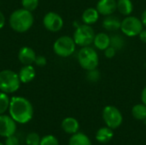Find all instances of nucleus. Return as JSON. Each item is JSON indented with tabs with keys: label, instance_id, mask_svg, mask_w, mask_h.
I'll return each instance as SVG.
<instances>
[{
	"label": "nucleus",
	"instance_id": "1",
	"mask_svg": "<svg viewBox=\"0 0 146 145\" xmlns=\"http://www.w3.org/2000/svg\"><path fill=\"white\" fill-rule=\"evenodd\" d=\"M9 112L16 123L26 124L33 116V107L27 98L23 97H13L10 99Z\"/></svg>",
	"mask_w": 146,
	"mask_h": 145
},
{
	"label": "nucleus",
	"instance_id": "2",
	"mask_svg": "<svg viewBox=\"0 0 146 145\" xmlns=\"http://www.w3.org/2000/svg\"><path fill=\"white\" fill-rule=\"evenodd\" d=\"M34 18L31 11L25 9L15 10L9 16V25L17 32H25L33 25Z\"/></svg>",
	"mask_w": 146,
	"mask_h": 145
},
{
	"label": "nucleus",
	"instance_id": "3",
	"mask_svg": "<svg viewBox=\"0 0 146 145\" xmlns=\"http://www.w3.org/2000/svg\"><path fill=\"white\" fill-rule=\"evenodd\" d=\"M18 73L12 70L5 69L0 72V91L4 93H14L21 86Z\"/></svg>",
	"mask_w": 146,
	"mask_h": 145
},
{
	"label": "nucleus",
	"instance_id": "4",
	"mask_svg": "<svg viewBox=\"0 0 146 145\" xmlns=\"http://www.w3.org/2000/svg\"><path fill=\"white\" fill-rule=\"evenodd\" d=\"M78 62L80 67L86 71L96 69L98 66L99 58L97 51L90 47H82L78 52Z\"/></svg>",
	"mask_w": 146,
	"mask_h": 145
},
{
	"label": "nucleus",
	"instance_id": "5",
	"mask_svg": "<svg viewBox=\"0 0 146 145\" xmlns=\"http://www.w3.org/2000/svg\"><path fill=\"white\" fill-rule=\"evenodd\" d=\"M95 35L96 34L91 26L84 24L76 27L73 38L77 45L85 47L89 46L92 43H93Z\"/></svg>",
	"mask_w": 146,
	"mask_h": 145
},
{
	"label": "nucleus",
	"instance_id": "6",
	"mask_svg": "<svg viewBox=\"0 0 146 145\" xmlns=\"http://www.w3.org/2000/svg\"><path fill=\"white\" fill-rule=\"evenodd\" d=\"M76 44L73 38L69 36H62L58 38L53 45L54 52L61 57H68L75 50Z\"/></svg>",
	"mask_w": 146,
	"mask_h": 145
},
{
	"label": "nucleus",
	"instance_id": "7",
	"mask_svg": "<svg viewBox=\"0 0 146 145\" xmlns=\"http://www.w3.org/2000/svg\"><path fill=\"white\" fill-rule=\"evenodd\" d=\"M144 25L140 19L135 16L127 15L125 19L121 21V32L128 37H135L140 33L144 29Z\"/></svg>",
	"mask_w": 146,
	"mask_h": 145
},
{
	"label": "nucleus",
	"instance_id": "8",
	"mask_svg": "<svg viewBox=\"0 0 146 145\" xmlns=\"http://www.w3.org/2000/svg\"><path fill=\"white\" fill-rule=\"evenodd\" d=\"M103 119L107 126L111 129L119 127L122 123V115L121 111L114 106H107L103 110Z\"/></svg>",
	"mask_w": 146,
	"mask_h": 145
},
{
	"label": "nucleus",
	"instance_id": "9",
	"mask_svg": "<svg viewBox=\"0 0 146 145\" xmlns=\"http://www.w3.org/2000/svg\"><path fill=\"white\" fill-rule=\"evenodd\" d=\"M44 27L50 32H56L60 31L63 26V20L60 15L55 12L47 13L43 19Z\"/></svg>",
	"mask_w": 146,
	"mask_h": 145
},
{
	"label": "nucleus",
	"instance_id": "10",
	"mask_svg": "<svg viewBox=\"0 0 146 145\" xmlns=\"http://www.w3.org/2000/svg\"><path fill=\"white\" fill-rule=\"evenodd\" d=\"M16 132V122L10 115H0V136L7 138Z\"/></svg>",
	"mask_w": 146,
	"mask_h": 145
},
{
	"label": "nucleus",
	"instance_id": "11",
	"mask_svg": "<svg viewBox=\"0 0 146 145\" xmlns=\"http://www.w3.org/2000/svg\"><path fill=\"white\" fill-rule=\"evenodd\" d=\"M96 9L100 15L107 16L112 15L117 9V3L115 0H99Z\"/></svg>",
	"mask_w": 146,
	"mask_h": 145
},
{
	"label": "nucleus",
	"instance_id": "12",
	"mask_svg": "<svg viewBox=\"0 0 146 145\" xmlns=\"http://www.w3.org/2000/svg\"><path fill=\"white\" fill-rule=\"evenodd\" d=\"M36 58L35 51L27 46L22 47L18 53V59L23 65H32Z\"/></svg>",
	"mask_w": 146,
	"mask_h": 145
},
{
	"label": "nucleus",
	"instance_id": "13",
	"mask_svg": "<svg viewBox=\"0 0 146 145\" xmlns=\"http://www.w3.org/2000/svg\"><path fill=\"white\" fill-rule=\"evenodd\" d=\"M18 75L21 82L27 84L33 80L36 75V72L32 65H24V67H22L21 69L20 70Z\"/></svg>",
	"mask_w": 146,
	"mask_h": 145
},
{
	"label": "nucleus",
	"instance_id": "14",
	"mask_svg": "<svg viewBox=\"0 0 146 145\" xmlns=\"http://www.w3.org/2000/svg\"><path fill=\"white\" fill-rule=\"evenodd\" d=\"M62 130L68 134H74L78 132L80 128V124L78 121L73 117H67L62 122Z\"/></svg>",
	"mask_w": 146,
	"mask_h": 145
},
{
	"label": "nucleus",
	"instance_id": "15",
	"mask_svg": "<svg viewBox=\"0 0 146 145\" xmlns=\"http://www.w3.org/2000/svg\"><path fill=\"white\" fill-rule=\"evenodd\" d=\"M121 21H120V19L112 15H107L103 21V26L106 30L110 32H115L121 29Z\"/></svg>",
	"mask_w": 146,
	"mask_h": 145
},
{
	"label": "nucleus",
	"instance_id": "16",
	"mask_svg": "<svg viewBox=\"0 0 146 145\" xmlns=\"http://www.w3.org/2000/svg\"><path fill=\"white\" fill-rule=\"evenodd\" d=\"M99 15L100 14L98 13L97 9L88 8L83 12L81 19H82V21L84 22V24L92 25L98 21V20L99 18Z\"/></svg>",
	"mask_w": 146,
	"mask_h": 145
},
{
	"label": "nucleus",
	"instance_id": "17",
	"mask_svg": "<svg viewBox=\"0 0 146 145\" xmlns=\"http://www.w3.org/2000/svg\"><path fill=\"white\" fill-rule=\"evenodd\" d=\"M93 44L99 50H104L110 45V37L104 32H99L95 35Z\"/></svg>",
	"mask_w": 146,
	"mask_h": 145
},
{
	"label": "nucleus",
	"instance_id": "18",
	"mask_svg": "<svg viewBox=\"0 0 146 145\" xmlns=\"http://www.w3.org/2000/svg\"><path fill=\"white\" fill-rule=\"evenodd\" d=\"M113 138V131L111 128L102 127L96 133V139L100 143H108Z\"/></svg>",
	"mask_w": 146,
	"mask_h": 145
},
{
	"label": "nucleus",
	"instance_id": "19",
	"mask_svg": "<svg viewBox=\"0 0 146 145\" xmlns=\"http://www.w3.org/2000/svg\"><path fill=\"white\" fill-rule=\"evenodd\" d=\"M117 3V10L123 15H130L133 10V5L131 0H118Z\"/></svg>",
	"mask_w": 146,
	"mask_h": 145
},
{
	"label": "nucleus",
	"instance_id": "20",
	"mask_svg": "<svg viewBox=\"0 0 146 145\" xmlns=\"http://www.w3.org/2000/svg\"><path fill=\"white\" fill-rule=\"evenodd\" d=\"M68 145H92V143L86 135L81 132H76L70 138Z\"/></svg>",
	"mask_w": 146,
	"mask_h": 145
},
{
	"label": "nucleus",
	"instance_id": "21",
	"mask_svg": "<svg viewBox=\"0 0 146 145\" xmlns=\"http://www.w3.org/2000/svg\"><path fill=\"white\" fill-rule=\"evenodd\" d=\"M133 116L139 121L146 120V105L144 103H139L133 107L132 109Z\"/></svg>",
	"mask_w": 146,
	"mask_h": 145
},
{
	"label": "nucleus",
	"instance_id": "22",
	"mask_svg": "<svg viewBox=\"0 0 146 145\" xmlns=\"http://www.w3.org/2000/svg\"><path fill=\"white\" fill-rule=\"evenodd\" d=\"M110 37V46L116 50H121L125 45L124 38L120 34H113Z\"/></svg>",
	"mask_w": 146,
	"mask_h": 145
},
{
	"label": "nucleus",
	"instance_id": "23",
	"mask_svg": "<svg viewBox=\"0 0 146 145\" xmlns=\"http://www.w3.org/2000/svg\"><path fill=\"white\" fill-rule=\"evenodd\" d=\"M10 99L9 98L7 93L0 91V115H3L9 107Z\"/></svg>",
	"mask_w": 146,
	"mask_h": 145
},
{
	"label": "nucleus",
	"instance_id": "24",
	"mask_svg": "<svg viewBox=\"0 0 146 145\" xmlns=\"http://www.w3.org/2000/svg\"><path fill=\"white\" fill-rule=\"evenodd\" d=\"M40 137L36 132H30L27 134L26 138V144L27 145H39L40 144Z\"/></svg>",
	"mask_w": 146,
	"mask_h": 145
},
{
	"label": "nucleus",
	"instance_id": "25",
	"mask_svg": "<svg viewBox=\"0 0 146 145\" xmlns=\"http://www.w3.org/2000/svg\"><path fill=\"white\" fill-rule=\"evenodd\" d=\"M21 5L23 9L32 12L38 6V0H21Z\"/></svg>",
	"mask_w": 146,
	"mask_h": 145
},
{
	"label": "nucleus",
	"instance_id": "26",
	"mask_svg": "<svg viewBox=\"0 0 146 145\" xmlns=\"http://www.w3.org/2000/svg\"><path fill=\"white\" fill-rule=\"evenodd\" d=\"M39 145H59V142L55 136L46 135L41 138Z\"/></svg>",
	"mask_w": 146,
	"mask_h": 145
},
{
	"label": "nucleus",
	"instance_id": "27",
	"mask_svg": "<svg viewBox=\"0 0 146 145\" xmlns=\"http://www.w3.org/2000/svg\"><path fill=\"white\" fill-rule=\"evenodd\" d=\"M87 75H86V78L87 79L90 81V82H97L99 78H100V73L99 71L96 69H92V70H89L87 71Z\"/></svg>",
	"mask_w": 146,
	"mask_h": 145
},
{
	"label": "nucleus",
	"instance_id": "28",
	"mask_svg": "<svg viewBox=\"0 0 146 145\" xmlns=\"http://www.w3.org/2000/svg\"><path fill=\"white\" fill-rule=\"evenodd\" d=\"M4 145H20V140L14 134V135H11L9 137L5 138Z\"/></svg>",
	"mask_w": 146,
	"mask_h": 145
},
{
	"label": "nucleus",
	"instance_id": "29",
	"mask_svg": "<svg viewBox=\"0 0 146 145\" xmlns=\"http://www.w3.org/2000/svg\"><path fill=\"white\" fill-rule=\"evenodd\" d=\"M34 63L38 66V67H44L46 65L47 63V60L44 56H36Z\"/></svg>",
	"mask_w": 146,
	"mask_h": 145
},
{
	"label": "nucleus",
	"instance_id": "30",
	"mask_svg": "<svg viewBox=\"0 0 146 145\" xmlns=\"http://www.w3.org/2000/svg\"><path fill=\"white\" fill-rule=\"evenodd\" d=\"M115 54H116V50L114 49L113 47H111L110 45L107 49L104 50V56L109 59L113 58L115 56Z\"/></svg>",
	"mask_w": 146,
	"mask_h": 145
},
{
	"label": "nucleus",
	"instance_id": "31",
	"mask_svg": "<svg viewBox=\"0 0 146 145\" xmlns=\"http://www.w3.org/2000/svg\"><path fill=\"white\" fill-rule=\"evenodd\" d=\"M139 36L140 40H141L143 43H145L146 44V29H143V30L140 32V33L139 34Z\"/></svg>",
	"mask_w": 146,
	"mask_h": 145
},
{
	"label": "nucleus",
	"instance_id": "32",
	"mask_svg": "<svg viewBox=\"0 0 146 145\" xmlns=\"http://www.w3.org/2000/svg\"><path fill=\"white\" fill-rule=\"evenodd\" d=\"M5 25V16L0 11V29H2Z\"/></svg>",
	"mask_w": 146,
	"mask_h": 145
},
{
	"label": "nucleus",
	"instance_id": "33",
	"mask_svg": "<svg viewBox=\"0 0 146 145\" xmlns=\"http://www.w3.org/2000/svg\"><path fill=\"white\" fill-rule=\"evenodd\" d=\"M141 99H142V102L143 103L146 105V86L143 89L142 91V93H141Z\"/></svg>",
	"mask_w": 146,
	"mask_h": 145
},
{
	"label": "nucleus",
	"instance_id": "34",
	"mask_svg": "<svg viewBox=\"0 0 146 145\" xmlns=\"http://www.w3.org/2000/svg\"><path fill=\"white\" fill-rule=\"evenodd\" d=\"M141 21H142V23H143V25H144V26H145L146 27V9L142 13V15H141Z\"/></svg>",
	"mask_w": 146,
	"mask_h": 145
},
{
	"label": "nucleus",
	"instance_id": "35",
	"mask_svg": "<svg viewBox=\"0 0 146 145\" xmlns=\"http://www.w3.org/2000/svg\"><path fill=\"white\" fill-rule=\"evenodd\" d=\"M0 145H4V144H3V143H0Z\"/></svg>",
	"mask_w": 146,
	"mask_h": 145
}]
</instances>
